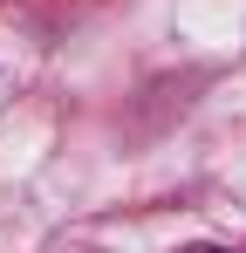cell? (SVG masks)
Wrapping results in <instances>:
<instances>
[{"instance_id": "cell-1", "label": "cell", "mask_w": 246, "mask_h": 253, "mask_svg": "<svg viewBox=\"0 0 246 253\" xmlns=\"http://www.w3.org/2000/svg\"><path fill=\"white\" fill-rule=\"evenodd\" d=\"M192 253H233V247H192Z\"/></svg>"}]
</instances>
